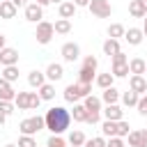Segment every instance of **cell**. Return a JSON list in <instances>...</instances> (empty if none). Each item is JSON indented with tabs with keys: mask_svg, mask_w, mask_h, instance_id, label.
Masks as SVG:
<instances>
[{
	"mask_svg": "<svg viewBox=\"0 0 147 147\" xmlns=\"http://www.w3.org/2000/svg\"><path fill=\"white\" fill-rule=\"evenodd\" d=\"M0 64L2 67H9V64H18V51L11 48V46H5L0 51Z\"/></svg>",
	"mask_w": 147,
	"mask_h": 147,
	"instance_id": "cell-8",
	"label": "cell"
},
{
	"mask_svg": "<svg viewBox=\"0 0 147 147\" xmlns=\"http://www.w3.org/2000/svg\"><path fill=\"white\" fill-rule=\"evenodd\" d=\"M76 5H74V0H64V2H60V7H57V11H60V18H74V14H76Z\"/></svg>",
	"mask_w": 147,
	"mask_h": 147,
	"instance_id": "cell-17",
	"label": "cell"
},
{
	"mask_svg": "<svg viewBox=\"0 0 147 147\" xmlns=\"http://www.w3.org/2000/svg\"><path fill=\"white\" fill-rule=\"evenodd\" d=\"M14 110H16V103H14V101H2V99H0V113H5V115L9 117Z\"/></svg>",
	"mask_w": 147,
	"mask_h": 147,
	"instance_id": "cell-36",
	"label": "cell"
},
{
	"mask_svg": "<svg viewBox=\"0 0 147 147\" xmlns=\"http://www.w3.org/2000/svg\"><path fill=\"white\" fill-rule=\"evenodd\" d=\"M46 80H51V83H57L62 76H64V67L60 64V62H51L48 67H46Z\"/></svg>",
	"mask_w": 147,
	"mask_h": 147,
	"instance_id": "cell-10",
	"label": "cell"
},
{
	"mask_svg": "<svg viewBox=\"0 0 147 147\" xmlns=\"http://www.w3.org/2000/svg\"><path fill=\"white\" fill-rule=\"evenodd\" d=\"M53 37H55V28H53V23H48V21H39V23H37V30H34V39H37V44L46 46Z\"/></svg>",
	"mask_w": 147,
	"mask_h": 147,
	"instance_id": "cell-4",
	"label": "cell"
},
{
	"mask_svg": "<svg viewBox=\"0 0 147 147\" xmlns=\"http://www.w3.org/2000/svg\"><path fill=\"white\" fill-rule=\"evenodd\" d=\"M5 147H18V145H11V142H9V145H5Z\"/></svg>",
	"mask_w": 147,
	"mask_h": 147,
	"instance_id": "cell-52",
	"label": "cell"
},
{
	"mask_svg": "<svg viewBox=\"0 0 147 147\" xmlns=\"http://www.w3.org/2000/svg\"><path fill=\"white\" fill-rule=\"evenodd\" d=\"M101 48H103V55H110V57H113L115 53H119V39H110V37H108Z\"/></svg>",
	"mask_w": 147,
	"mask_h": 147,
	"instance_id": "cell-23",
	"label": "cell"
},
{
	"mask_svg": "<svg viewBox=\"0 0 147 147\" xmlns=\"http://www.w3.org/2000/svg\"><path fill=\"white\" fill-rule=\"evenodd\" d=\"M83 67H90V69H96V67H99V60H96L94 55H87V57L83 60Z\"/></svg>",
	"mask_w": 147,
	"mask_h": 147,
	"instance_id": "cell-41",
	"label": "cell"
},
{
	"mask_svg": "<svg viewBox=\"0 0 147 147\" xmlns=\"http://www.w3.org/2000/svg\"><path fill=\"white\" fill-rule=\"evenodd\" d=\"M16 110H30V92H16Z\"/></svg>",
	"mask_w": 147,
	"mask_h": 147,
	"instance_id": "cell-21",
	"label": "cell"
},
{
	"mask_svg": "<svg viewBox=\"0 0 147 147\" xmlns=\"http://www.w3.org/2000/svg\"><path fill=\"white\" fill-rule=\"evenodd\" d=\"M87 94H92V83H71L64 87V101L67 103H78Z\"/></svg>",
	"mask_w": 147,
	"mask_h": 147,
	"instance_id": "cell-2",
	"label": "cell"
},
{
	"mask_svg": "<svg viewBox=\"0 0 147 147\" xmlns=\"http://www.w3.org/2000/svg\"><path fill=\"white\" fill-rule=\"evenodd\" d=\"M94 78H96V69L80 67V71H78V83H92Z\"/></svg>",
	"mask_w": 147,
	"mask_h": 147,
	"instance_id": "cell-24",
	"label": "cell"
},
{
	"mask_svg": "<svg viewBox=\"0 0 147 147\" xmlns=\"http://www.w3.org/2000/svg\"><path fill=\"white\" fill-rule=\"evenodd\" d=\"M140 2H142V5H145V9H147V0H140Z\"/></svg>",
	"mask_w": 147,
	"mask_h": 147,
	"instance_id": "cell-51",
	"label": "cell"
},
{
	"mask_svg": "<svg viewBox=\"0 0 147 147\" xmlns=\"http://www.w3.org/2000/svg\"><path fill=\"white\" fill-rule=\"evenodd\" d=\"M44 83H46V74H44V71H39V69H32V71L28 74V85H30V87L39 90Z\"/></svg>",
	"mask_w": 147,
	"mask_h": 147,
	"instance_id": "cell-14",
	"label": "cell"
},
{
	"mask_svg": "<svg viewBox=\"0 0 147 147\" xmlns=\"http://www.w3.org/2000/svg\"><path fill=\"white\" fill-rule=\"evenodd\" d=\"M53 28H55V34H69L71 32V18H57L53 23Z\"/></svg>",
	"mask_w": 147,
	"mask_h": 147,
	"instance_id": "cell-22",
	"label": "cell"
},
{
	"mask_svg": "<svg viewBox=\"0 0 147 147\" xmlns=\"http://www.w3.org/2000/svg\"><path fill=\"white\" fill-rule=\"evenodd\" d=\"M124 39H126L129 46H138V44H142L145 32H142V28H129V30L124 32Z\"/></svg>",
	"mask_w": 147,
	"mask_h": 147,
	"instance_id": "cell-11",
	"label": "cell"
},
{
	"mask_svg": "<svg viewBox=\"0 0 147 147\" xmlns=\"http://www.w3.org/2000/svg\"><path fill=\"white\" fill-rule=\"evenodd\" d=\"M25 21H30V23H39V21H44V7L37 5V2L25 5Z\"/></svg>",
	"mask_w": 147,
	"mask_h": 147,
	"instance_id": "cell-7",
	"label": "cell"
},
{
	"mask_svg": "<svg viewBox=\"0 0 147 147\" xmlns=\"http://www.w3.org/2000/svg\"><path fill=\"white\" fill-rule=\"evenodd\" d=\"M51 2H64V0H37V5H41V7H46V5H51Z\"/></svg>",
	"mask_w": 147,
	"mask_h": 147,
	"instance_id": "cell-45",
	"label": "cell"
},
{
	"mask_svg": "<svg viewBox=\"0 0 147 147\" xmlns=\"http://www.w3.org/2000/svg\"><path fill=\"white\" fill-rule=\"evenodd\" d=\"M129 14H131L133 18H145L147 9H145V5H142L140 0H131V2H129Z\"/></svg>",
	"mask_w": 147,
	"mask_h": 147,
	"instance_id": "cell-19",
	"label": "cell"
},
{
	"mask_svg": "<svg viewBox=\"0 0 147 147\" xmlns=\"http://www.w3.org/2000/svg\"><path fill=\"white\" fill-rule=\"evenodd\" d=\"M122 62H129V57L119 51V53H115V55H113V64H122Z\"/></svg>",
	"mask_w": 147,
	"mask_h": 147,
	"instance_id": "cell-44",
	"label": "cell"
},
{
	"mask_svg": "<svg viewBox=\"0 0 147 147\" xmlns=\"http://www.w3.org/2000/svg\"><path fill=\"white\" fill-rule=\"evenodd\" d=\"M129 69H131V74L142 76V74H147V60H142V57H131V60H129Z\"/></svg>",
	"mask_w": 147,
	"mask_h": 147,
	"instance_id": "cell-16",
	"label": "cell"
},
{
	"mask_svg": "<svg viewBox=\"0 0 147 147\" xmlns=\"http://www.w3.org/2000/svg\"><path fill=\"white\" fill-rule=\"evenodd\" d=\"M142 32H145V37H147V14H145V18H142Z\"/></svg>",
	"mask_w": 147,
	"mask_h": 147,
	"instance_id": "cell-47",
	"label": "cell"
},
{
	"mask_svg": "<svg viewBox=\"0 0 147 147\" xmlns=\"http://www.w3.org/2000/svg\"><path fill=\"white\" fill-rule=\"evenodd\" d=\"M16 11H18V7H16L11 0H2V2H0V18H7V21H9V18L16 16Z\"/></svg>",
	"mask_w": 147,
	"mask_h": 147,
	"instance_id": "cell-15",
	"label": "cell"
},
{
	"mask_svg": "<svg viewBox=\"0 0 147 147\" xmlns=\"http://www.w3.org/2000/svg\"><path fill=\"white\" fill-rule=\"evenodd\" d=\"M129 90H133V92H138V94H145V92H147V80H145V76L131 74V78H129Z\"/></svg>",
	"mask_w": 147,
	"mask_h": 147,
	"instance_id": "cell-13",
	"label": "cell"
},
{
	"mask_svg": "<svg viewBox=\"0 0 147 147\" xmlns=\"http://www.w3.org/2000/svg\"><path fill=\"white\" fill-rule=\"evenodd\" d=\"M41 96H39V92H30V110H37L39 106H41Z\"/></svg>",
	"mask_w": 147,
	"mask_h": 147,
	"instance_id": "cell-40",
	"label": "cell"
},
{
	"mask_svg": "<svg viewBox=\"0 0 147 147\" xmlns=\"http://www.w3.org/2000/svg\"><path fill=\"white\" fill-rule=\"evenodd\" d=\"M85 140H87V138H85V133H83V131H71V133H69V138H67V142H69L71 147H83V145H85Z\"/></svg>",
	"mask_w": 147,
	"mask_h": 147,
	"instance_id": "cell-27",
	"label": "cell"
},
{
	"mask_svg": "<svg viewBox=\"0 0 147 147\" xmlns=\"http://www.w3.org/2000/svg\"><path fill=\"white\" fill-rule=\"evenodd\" d=\"M83 147H94V145H92V140H85V145H83Z\"/></svg>",
	"mask_w": 147,
	"mask_h": 147,
	"instance_id": "cell-50",
	"label": "cell"
},
{
	"mask_svg": "<svg viewBox=\"0 0 147 147\" xmlns=\"http://www.w3.org/2000/svg\"><path fill=\"white\" fill-rule=\"evenodd\" d=\"M0 76H2V78H7L9 83H14V80H18V67H16V64H9V67H2V71H0Z\"/></svg>",
	"mask_w": 147,
	"mask_h": 147,
	"instance_id": "cell-28",
	"label": "cell"
},
{
	"mask_svg": "<svg viewBox=\"0 0 147 147\" xmlns=\"http://www.w3.org/2000/svg\"><path fill=\"white\" fill-rule=\"evenodd\" d=\"M41 129H46V117H44V115L25 117V119L18 124V131H21L23 136H34V133H39Z\"/></svg>",
	"mask_w": 147,
	"mask_h": 147,
	"instance_id": "cell-3",
	"label": "cell"
},
{
	"mask_svg": "<svg viewBox=\"0 0 147 147\" xmlns=\"http://www.w3.org/2000/svg\"><path fill=\"white\" fill-rule=\"evenodd\" d=\"M37 92H39V96H41L44 101H51V99L55 96V85H53V83L48 80V83H44V85H41V87H39Z\"/></svg>",
	"mask_w": 147,
	"mask_h": 147,
	"instance_id": "cell-25",
	"label": "cell"
},
{
	"mask_svg": "<svg viewBox=\"0 0 147 147\" xmlns=\"http://www.w3.org/2000/svg\"><path fill=\"white\" fill-rule=\"evenodd\" d=\"M5 48V34H0V51Z\"/></svg>",
	"mask_w": 147,
	"mask_h": 147,
	"instance_id": "cell-49",
	"label": "cell"
},
{
	"mask_svg": "<svg viewBox=\"0 0 147 147\" xmlns=\"http://www.w3.org/2000/svg\"><path fill=\"white\" fill-rule=\"evenodd\" d=\"M71 117H74V122H85V117H87V108H85L83 103H74Z\"/></svg>",
	"mask_w": 147,
	"mask_h": 147,
	"instance_id": "cell-32",
	"label": "cell"
},
{
	"mask_svg": "<svg viewBox=\"0 0 147 147\" xmlns=\"http://www.w3.org/2000/svg\"><path fill=\"white\" fill-rule=\"evenodd\" d=\"M108 147H126V145H124V138L113 136V138H108Z\"/></svg>",
	"mask_w": 147,
	"mask_h": 147,
	"instance_id": "cell-42",
	"label": "cell"
},
{
	"mask_svg": "<svg viewBox=\"0 0 147 147\" xmlns=\"http://www.w3.org/2000/svg\"><path fill=\"white\" fill-rule=\"evenodd\" d=\"M129 133H131L129 122H126V119H119V122H117V136H119V138H126Z\"/></svg>",
	"mask_w": 147,
	"mask_h": 147,
	"instance_id": "cell-35",
	"label": "cell"
},
{
	"mask_svg": "<svg viewBox=\"0 0 147 147\" xmlns=\"http://www.w3.org/2000/svg\"><path fill=\"white\" fill-rule=\"evenodd\" d=\"M103 119H113V122H119V119H124V110L117 106V103H108L103 110Z\"/></svg>",
	"mask_w": 147,
	"mask_h": 147,
	"instance_id": "cell-12",
	"label": "cell"
},
{
	"mask_svg": "<svg viewBox=\"0 0 147 147\" xmlns=\"http://www.w3.org/2000/svg\"><path fill=\"white\" fill-rule=\"evenodd\" d=\"M85 122H87V124H99V122H101V110H87Z\"/></svg>",
	"mask_w": 147,
	"mask_h": 147,
	"instance_id": "cell-38",
	"label": "cell"
},
{
	"mask_svg": "<svg viewBox=\"0 0 147 147\" xmlns=\"http://www.w3.org/2000/svg\"><path fill=\"white\" fill-rule=\"evenodd\" d=\"M138 99H140V94H138V92H133V90H126V92L122 94V103H124L126 108L138 106Z\"/></svg>",
	"mask_w": 147,
	"mask_h": 147,
	"instance_id": "cell-26",
	"label": "cell"
},
{
	"mask_svg": "<svg viewBox=\"0 0 147 147\" xmlns=\"http://www.w3.org/2000/svg\"><path fill=\"white\" fill-rule=\"evenodd\" d=\"M60 55H62L64 62H76V60L80 57V46H78L76 41H67V44H62Z\"/></svg>",
	"mask_w": 147,
	"mask_h": 147,
	"instance_id": "cell-6",
	"label": "cell"
},
{
	"mask_svg": "<svg viewBox=\"0 0 147 147\" xmlns=\"http://www.w3.org/2000/svg\"><path fill=\"white\" fill-rule=\"evenodd\" d=\"M101 133H103L106 138L117 136V122H113V119H103V124H101Z\"/></svg>",
	"mask_w": 147,
	"mask_h": 147,
	"instance_id": "cell-30",
	"label": "cell"
},
{
	"mask_svg": "<svg viewBox=\"0 0 147 147\" xmlns=\"http://www.w3.org/2000/svg\"><path fill=\"white\" fill-rule=\"evenodd\" d=\"M136 108H138V113H140L142 117H147V92H145V94H140V99H138V106H136Z\"/></svg>",
	"mask_w": 147,
	"mask_h": 147,
	"instance_id": "cell-39",
	"label": "cell"
},
{
	"mask_svg": "<svg viewBox=\"0 0 147 147\" xmlns=\"http://www.w3.org/2000/svg\"><path fill=\"white\" fill-rule=\"evenodd\" d=\"M0 2H2V0H0Z\"/></svg>",
	"mask_w": 147,
	"mask_h": 147,
	"instance_id": "cell-54",
	"label": "cell"
},
{
	"mask_svg": "<svg viewBox=\"0 0 147 147\" xmlns=\"http://www.w3.org/2000/svg\"><path fill=\"white\" fill-rule=\"evenodd\" d=\"M74 5H76V7H87L90 0H74Z\"/></svg>",
	"mask_w": 147,
	"mask_h": 147,
	"instance_id": "cell-46",
	"label": "cell"
},
{
	"mask_svg": "<svg viewBox=\"0 0 147 147\" xmlns=\"http://www.w3.org/2000/svg\"><path fill=\"white\" fill-rule=\"evenodd\" d=\"M87 9H90L92 16H96V18H108V16L113 14V5H110V0H90Z\"/></svg>",
	"mask_w": 147,
	"mask_h": 147,
	"instance_id": "cell-5",
	"label": "cell"
},
{
	"mask_svg": "<svg viewBox=\"0 0 147 147\" xmlns=\"http://www.w3.org/2000/svg\"><path fill=\"white\" fill-rule=\"evenodd\" d=\"M113 76L115 78H126L129 74H131V69H129V62H122V64H113Z\"/></svg>",
	"mask_w": 147,
	"mask_h": 147,
	"instance_id": "cell-31",
	"label": "cell"
},
{
	"mask_svg": "<svg viewBox=\"0 0 147 147\" xmlns=\"http://www.w3.org/2000/svg\"><path fill=\"white\" fill-rule=\"evenodd\" d=\"M0 67H2V64H0Z\"/></svg>",
	"mask_w": 147,
	"mask_h": 147,
	"instance_id": "cell-53",
	"label": "cell"
},
{
	"mask_svg": "<svg viewBox=\"0 0 147 147\" xmlns=\"http://www.w3.org/2000/svg\"><path fill=\"white\" fill-rule=\"evenodd\" d=\"M5 122H7V115H5V113H0V126H2Z\"/></svg>",
	"mask_w": 147,
	"mask_h": 147,
	"instance_id": "cell-48",
	"label": "cell"
},
{
	"mask_svg": "<svg viewBox=\"0 0 147 147\" xmlns=\"http://www.w3.org/2000/svg\"><path fill=\"white\" fill-rule=\"evenodd\" d=\"M46 147H67V140H64L62 136H55V133H51V138L46 140Z\"/></svg>",
	"mask_w": 147,
	"mask_h": 147,
	"instance_id": "cell-34",
	"label": "cell"
},
{
	"mask_svg": "<svg viewBox=\"0 0 147 147\" xmlns=\"http://www.w3.org/2000/svg\"><path fill=\"white\" fill-rule=\"evenodd\" d=\"M101 103H103V101H101L99 96H94V94H87V96L83 99V106H85L87 110H101Z\"/></svg>",
	"mask_w": 147,
	"mask_h": 147,
	"instance_id": "cell-29",
	"label": "cell"
},
{
	"mask_svg": "<svg viewBox=\"0 0 147 147\" xmlns=\"http://www.w3.org/2000/svg\"><path fill=\"white\" fill-rule=\"evenodd\" d=\"M119 99H122V96H119V90H115V85H113V87H106L103 94H101V101H103L106 106H108V103H117Z\"/></svg>",
	"mask_w": 147,
	"mask_h": 147,
	"instance_id": "cell-18",
	"label": "cell"
},
{
	"mask_svg": "<svg viewBox=\"0 0 147 147\" xmlns=\"http://www.w3.org/2000/svg\"><path fill=\"white\" fill-rule=\"evenodd\" d=\"M44 117H46V129H48L51 133H55V136H62V133L69 129V124H71V110H67V108H62V106L48 108Z\"/></svg>",
	"mask_w": 147,
	"mask_h": 147,
	"instance_id": "cell-1",
	"label": "cell"
},
{
	"mask_svg": "<svg viewBox=\"0 0 147 147\" xmlns=\"http://www.w3.org/2000/svg\"><path fill=\"white\" fill-rule=\"evenodd\" d=\"M126 138H129V145L131 147H147V129H136Z\"/></svg>",
	"mask_w": 147,
	"mask_h": 147,
	"instance_id": "cell-9",
	"label": "cell"
},
{
	"mask_svg": "<svg viewBox=\"0 0 147 147\" xmlns=\"http://www.w3.org/2000/svg\"><path fill=\"white\" fill-rule=\"evenodd\" d=\"M92 145L94 147H108V140H106V136H96V138H92Z\"/></svg>",
	"mask_w": 147,
	"mask_h": 147,
	"instance_id": "cell-43",
	"label": "cell"
},
{
	"mask_svg": "<svg viewBox=\"0 0 147 147\" xmlns=\"http://www.w3.org/2000/svg\"><path fill=\"white\" fill-rule=\"evenodd\" d=\"M18 147H37L34 136H23V133H21V138H18Z\"/></svg>",
	"mask_w": 147,
	"mask_h": 147,
	"instance_id": "cell-37",
	"label": "cell"
},
{
	"mask_svg": "<svg viewBox=\"0 0 147 147\" xmlns=\"http://www.w3.org/2000/svg\"><path fill=\"white\" fill-rule=\"evenodd\" d=\"M94 83H96L101 90H106V87H113V83H115V76H113V71H108V74H96Z\"/></svg>",
	"mask_w": 147,
	"mask_h": 147,
	"instance_id": "cell-20",
	"label": "cell"
},
{
	"mask_svg": "<svg viewBox=\"0 0 147 147\" xmlns=\"http://www.w3.org/2000/svg\"><path fill=\"white\" fill-rule=\"evenodd\" d=\"M124 32H126V28H124L122 23L108 25V37H110V39H119V37H124Z\"/></svg>",
	"mask_w": 147,
	"mask_h": 147,
	"instance_id": "cell-33",
	"label": "cell"
}]
</instances>
